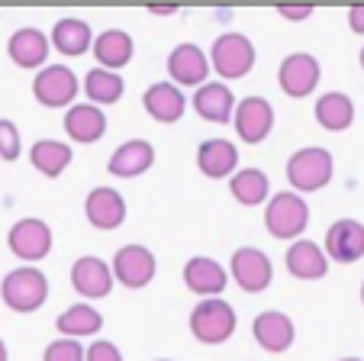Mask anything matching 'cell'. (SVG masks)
<instances>
[{"mask_svg":"<svg viewBox=\"0 0 364 361\" xmlns=\"http://www.w3.org/2000/svg\"><path fill=\"white\" fill-rule=\"evenodd\" d=\"M71 145L68 142H58V139H39V142H33V149H29V162H33V168L39 171L42 177H62L65 171H68L71 164Z\"/></svg>","mask_w":364,"mask_h":361,"instance_id":"cell-30","label":"cell"},{"mask_svg":"<svg viewBox=\"0 0 364 361\" xmlns=\"http://www.w3.org/2000/svg\"><path fill=\"white\" fill-rule=\"evenodd\" d=\"M55 329L65 335V339H77L81 342L84 335H97L103 329V316L100 310H94L90 303H75L65 313H58Z\"/></svg>","mask_w":364,"mask_h":361,"instance_id":"cell-31","label":"cell"},{"mask_svg":"<svg viewBox=\"0 0 364 361\" xmlns=\"http://www.w3.org/2000/svg\"><path fill=\"white\" fill-rule=\"evenodd\" d=\"M0 284H4V278H0Z\"/></svg>","mask_w":364,"mask_h":361,"instance_id":"cell-43","label":"cell"},{"mask_svg":"<svg viewBox=\"0 0 364 361\" xmlns=\"http://www.w3.org/2000/svg\"><path fill=\"white\" fill-rule=\"evenodd\" d=\"M94 55H97V65L107 71H119L132 62L136 55V42L126 29H103L100 36L94 39Z\"/></svg>","mask_w":364,"mask_h":361,"instance_id":"cell-25","label":"cell"},{"mask_svg":"<svg viewBox=\"0 0 364 361\" xmlns=\"http://www.w3.org/2000/svg\"><path fill=\"white\" fill-rule=\"evenodd\" d=\"M77 90H81V84H77V75L68 65H46L33 78V97L48 110L75 107Z\"/></svg>","mask_w":364,"mask_h":361,"instance_id":"cell-7","label":"cell"},{"mask_svg":"<svg viewBox=\"0 0 364 361\" xmlns=\"http://www.w3.org/2000/svg\"><path fill=\"white\" fill-rule=\"evenodd\" d=\"M113 284H117L113 268L103 258H97V255H81V258L71 265V287H75L81 297L100 300L113 291Z\"/></svg>","mask_w":364,"mask_h":361,"instance_id":"cell-15","label":"cell"},{"mask_svg":"<svg viewBox=\"0 0 364 361\" xmlns=\"http://www.w3.org/2000/svg\"><path fill=\"white\" fill-rule=\"evenodd\" d=\"M142 107L155 123H178L181 116H184V110H187V100H184V94H181L178 84L159 81L142 94Z\"/></svg>","mask_w":364,"mask_h":361,"instance_id":"cell-24","label":"cell"},{"mask_svg":"<svg viewBox=\"0 0 364 361\" xmlns=\"http://www.w3.org/2000/svg\"><path fill=\"white\" fill-rule=\"evenodd\" d=\"M0 297L14 313H36L48 300V278L36 265H23L4 278Z\"/></svg>","mask_w":364,"mask_h":361,"instance_id":"cell-4","label":"cell"},{"mask_svg":"<svg viewBox=\"0 0 364 361\" xmlns=\"http://www.w3.org/2000/svg\"><path fill=\"white\" fill-rule=\"evenodd\" d=\"M210 71H213V65L197 42H181L168 55V78L178 88H203Z\"/></svg>","mask_w":364,"mask_h":361,"instance_id":"cell-11","label":"cell"},{"mask_svg":"<svg viewBox=\"0 0 364 361\" xmlns=\"http://www.w3.org/2000/svg\"><path fill=\"white\" fill-rule=\"evenodd\" d=\"M329 261L336 265H355L358 258H364V223L361 219H336L326 229V242H323Z\"/></svg>","mask_w":364,"mask_h":361,"instance_id":"cell-13","label":"cell"},{"mask_svg":"<svg viewBox=\"0 0 364 361\" xmlns=\"http://www.w3.org/2000/svg\"><path fill=\"white\" fill-rule=\"evenodd\" d=\"M358 62H361V68H364V46H361V55H358Z\"/></svg>","mask_w":364,"mask_h":361,"instance_id":"cell-40","label":"cell"},{"mask_svg":"<svg viewBox=\"0 0 364 361\" xmlns=\"http://www.w3.org/2000/svg\"><path fill=\"white\" fill-rule=\"evenodd\" d=\"M313 116H316V123L323 126L326 132H345L355 123V103H351V97L342 94V90H329V94H323L316 100Z\"/></svg>","mask_w":364,"mask_h":361,"instance_id":"cell-27","label":"cell"},{"mask_svg":"<svg viewBox=\"0 0 364 361\" xmlns=\"http://www.w3.org/2000/svg\"><path fill=\"white\" fill-rule=\"evenodd\" d=\"M313 14H316V10L309 7V4H303V7H290V4L277 7V16H284V20H290V23H303V20H309Z\"/></svg>","mask_w":364,"mask_h":361,"instance_id":"cell-35","label":"cell"},{"mask_svg":"<svg viewBox=\"0 0 364 361\" xmlns=\"http://www.w3.org/2000/svg\"><path fill=\"white\" fill-rule=\"evenodd\" d=\"M252 335L268 355H284L290 345H294L296 326L287 313H281V310H264V313L255 316Z\"/></svg>","mask_w":364,"mask_h":361,"instance_id":"cell-17","label":"cell"},{"mask_svg":"<svg viewBox=\"0 0 364 361\" xmlns=\"http://www.w3.org/2000/svg\"><path fill=\"white\" fill-rule=\"evenodd\" d=\"M155 361H171V358H155Z\"/></svg>","mask_w":364,"mask_h":361,"instance_id":"cell-42","label":"cell"},{"mask_svg":"<svg viewBox=\"0 0 364 361\" xmlns=\"http://www.w3.org/2000/svg\"><path fill=\"white\" fill-rule=\"evenodd\" d=\"M197 168L213 181L232 177L239 171V149L229 139H206L197 145Z\"/></svg>","mask_w":364,"mask_h":361,"instance_id":"cell-21","label":"cell"},{"mask_svg":"<svg viewBox=\"0 0 364 361\" xmlns=\"http://www.w3.org/2000/svg\"><path fill=\"white\" fill-rule=\"evenodd\" d=\"M184 284L200 300H213L229 287V268L210 255H193L184 265Z\"/></svg>","mask_w":364,"mask_h":361,"instance_id":"cell-14","label":"cell"},{"mask_svg":"<svg viewBox=\"0 0 364 361\" xmlns=\"http://www.w3.org/2000/svg\"><path fill=\"white\" fill-rule=\"evenodd\" d=\"M113 278H117V284L129 287V291H142V287H149L151 281H155V274H159V261H155V255H151V248L139 246V242H129V246H123L117 255H113Z\"/></svg>","mask_w":364,"mask_h":361,"instance_id":"cell-9","label":"cell"},{"mask_svg":"<svg viewBox=\"0 0 364 361\" xmlns=\"http://www.w3.org/2000/svg\"><path fill=\"white\" fill-rule=\"evenodd\" d=\"M336 174V158L329 149L323 145H306V149H296L287 158V181L296 194H316Z\"/></svg>","mask_w":364,"mask_h":361,"instance_id":"cell-1","label":"cell"},{"mask_svg":"<svg viewBox=\"0 0 364 361\" xmlns=\"http://www.w3.org/2000/svg\"><path fill=\"white\" fill-rule=\"evenodd\" d=\"M229 274L245 293H264L274 281V265L271 258L255 246H242L229 258Z\"/></svg>","mask_w":364,"mask_h":361,"instance_id":"cell-8","label":"cell"},{"mask_svg":"<svg viewBox=\"0 0 364 361\" xmlns=\"http://www.w3.org/2000/svg\"><path fill=\"white\" fill-rule=\"evenodd\" d=\"M235 326H239V316H235L232 303H226L223 297L200 300L197 307L191 310V333L203 345H223V342H229Z\"/></svg>","mask_w":364,"mask_h":361,"instance_id":"cell-5","label":"cell"},{"mask_svg":"<svg viewBox=\"0 0 364 361\" xmlns=\"http://www.w3.org/2000/svg\"><path fill=\"white\" fill-rule=\"evenodd\" d=\"M81 90L87 94V100L94 103V107H113V103H119L123 100V94H126V84H123V78H119V71H107V68H90L87 75H84V84H81Z\"/></svg>","mask_w":364,"mask_h":361,"instance_id":"cell-28","label":"cell"},{"mask_svg":"<svg viewBox=\"0 0 364 361\" xmlns=\"http://www.w3.org/2000/svg\"><path fill=\"white\" fill-rule=\"evenodd\" d=\"M319 78H323V68H319V58L309 52H294L287 55L277 68V84L287 97L294 100H303L309 97L313 90L319 88Z\"/></svg>","mask_w":364,"mask_h":361,"instance_id":"cell-10","label":"cell"},{"mask_svg":"<svg viewBox=\"0 0 364 361\" xmlns=\"http://www.w3.org/2000/svg\"><path fill=\"white\" fill-rule=\"evenodd\" d=\"M264 226L274 239H287V242H300L303 232L309 226V206L303 200V194L296 191H281L268 200L264 206Z\"/></svg>","mask_w":364,"mask_h":361,"instance_id":"cell-2","label":"cell"},{"mask_svg":"<svg viewBox=\"0 0 364 361\" xmlns=\"http://www.w3.org/2000/svg\"><path fill=\"white\" fill-rule=\"evenodd\" d=\"M284 261H287V271L294 274L296 281H319L329 271V255H326V248L316 246V242H309V239L290 242Z\"/></svg>","mask_w":364,"mask_h":361,"instance_id":"cell-22","label":"cell"},{"mask_svg":"<svg viewBox=\"0 0 364 361\" xmlns=\"http://www.w3.org/2000/svg\"><path fill=\"white\" fill-rule=\"evenodd\" d=\"M48 48H52V39H48L42 29L36 26H23L10 36L7 42V55L10 62L16 68H26V71H36V68H46V58H48Z\"/></svg>","mask_w":364,"mask_h":361,"instance_id":"cell-18","label":"cell"},{"mask_svg":"<svg viewBox=\"0 0 364 361\" xmlns=\"http://www.w3.org/2000/svg\"><path fill=\"white\" fill-rule=\"evenodd\" d=\"M87 361H123V352H119L117 342L97 339L87 345Z\"/></svg>","mask_w":364,"mask_h":361,"instance_id":"cell-34","label":"cell"},{"mask_svg":"<svg viewBox=\"0 0 364 361\" xmlns=\"http://www.w3.org/2000/svg\"><path fill=\"white\" fill-rule=\"evenodd\" d=\"M235 107H239V100L232 97L229 84H223V81H206L193 94V110H197V116L206 120V123H229L235 116Z\"/></svg>","mask_w":364,"mask_h":361,"instance_id":"cell-19","label":"cell"},{"mask_svg":"<svg viewBox=\"0 0 364 361\" xmlns=\"http://www.w3.org/2000/svg\"><path fill=\"white\" fill-rule=\"evenodd\" d=\"M229 194L242 206H262L271 200V181L262 168H239L229 181Z\"/></svg>","mask_w":364,"mask_h":361,"instance_id":"cell-29","label":"cell"},{"mask_svg":"<svg viewBox=\"0 0 364 361\" xmlns=\"http://www.w3.org/2000/svg\"><path fill=\"white\" fill-rule=\"evenodd\" d=\"M348 26H351V33L364 36V4H355V7H348Z\"/></svg>","mask_w":364,"mask_h":361,"instance_id":"cell-36","label":"cell"},{"mask_svg":"<svg viewBox=\"0 0 364 361\" xmlns=\"http://www.w3.org/2000/svg\"><path fill=\"white\" fill-rule=\"evenodd\" d=\"M42 361H87V348L77 339H55L46 345Z\"/></svg>","mask_w":364,"mask_h":361,"instance_id":"cell-32","label":"cell"},{"mask_svg":"<svg viewBox=\"0 0 364 361\" xmlns=\"http://www.w3.org/2000/svg\"><path fill=\"white\" fill-rule=\"evenodd\" d=\"M0 361H10V355H7V345H4V339H0Z\"/></svg>","mask_w":364,"mask_h":361,"instance_id":"cell-38","label":"cell"},{"mask_svg":"<svg viewBox=\"0 0 364 361\" xmlns=\"http://www.w3.org/2000/svg\"><path fill=\"white\" fill-rule=\"evenodd\" d=\"M23 155V136L16 130L14 120H0V158L4 162H16Z\"/></svg>","mask_w":364,"mask_h":361,"instance_id":"cell-33","label":"cell"},{"mask_svg":"<svg viewBox=\"0 0 364 361\" xmlns=\"http://www.w3.org/2000/svg\"><path fill=\"white\" fill-rule=\"evenodd\" d=\"M361 303H364V281H361Z\"/></svg>","mask_w":364,"mask_h":361,"instance_id":"cell-41","label":"cell"},{"mask_svg":"<svg viewBox=\"0 0 364 361\" xmlns=\"http://www.w3.org/2000/svg\"><path fill=\"white\" fill-rule=\"evenodd\" d=\"M65 132L77 145H94L107 132V113L94 103H75L65 113Z\"/></svg>","mask_w":364,"mask_h":361,"instance_id":"cell-23","label":"cell"},{"mask_svg":"<svg viewBox=\"0 0 364 361\" xmlns=\"http://www.w3.org/2000/svg\"><path fill=\"white\" fill-rule=\"evenodd\" d=\"M149 14L151 16H171V14H178V7H149Z\"/></svg>","mask_w":364,"mask_h":361,"instance_id":"cell-37","label":"cell"},{"mask_svg":"<svg viewBox=\"0 0 364 361\" xmlns=\"http://www.w3.org/2000/svg\"><path fill=\"white\" fill-rule=\"evenodd\" d=\"M52 46H55V52L68 55V58H77V55L90 52L94 48V29L87 26L84 20H77V16H62V20L52 26Z\"/></svg>","mask_w":364,"mask_h":361,"instance_id":"cell-26","label":"cell"},{"mask_svg":"<svg viewBox=\"0 0 364 361\" xmlns=\"http://www.w3.org/2000/svg\"><path fill=\"white\" fill-rule=\"evenodd\" d=\"M255 58H258L255 42L248 39L245 33H235V29L216 36V42L210 46V65H213V71L223 78V84L245 78L248 71L255 68Z\"/></svg>","mask_w":364,"mask_h":361,"instance_id":"cell-3","label":"cell"},{"mask_svg":"<svg viewBox=\"0 0 364 361\" xmlns=\"http://www.w3.org/2000/svg\"><path fill=\"white\" fill-rule=\"evenodd\" d=\"M7 246L16 258H23L26 265H36V261L48 258L55 239H52V229H48L46 219L39 216H26V219H16L7 232Z\"/></svg>","mask_w":364,"mask_h":361,"instance_id":"cell-6","label":"cell"},{"mask_svg":"<svg viewBox=\"0 0 364 361\" xmlns=\"http://www.w3.org/2000/svg\"><path fill=\"white\" fill-rule=\"evenodd\" d=\"M84 216L94 229H119L126 223V197L117 187H94L84 200Z\"/></svg>","mask_w":364,"mask_h":361,"instance_id":"cell-16","label":"cell"},{"mask_svg":"<svg viewBox=\"0 0 364 361\" xmlns=\"http://www.w3.org/2000/svg\"><path fill=\"white\" fill-rule=\"evenodd\" d=\"M338 361H364V358H358V355H348V358H338Z\"/></svg>","mask_w":364,"mask_h":361,"instance_id":"cell-39","label":"cell"},{"mask_svg":"<svg viewBox=\"0 0 364 361\" xmlns=\"http://www.w3.org/2000/svg\"><path fill=\"white\" fill-rule=\"evenodd\" d=\"M232 126L242 142H248V145L264 142L271 136V130H274V107L264 97H245L235 107Z\"/></svg>","mask_w":364,"mask_h":361,"instance_id":"cell-12","label":"cell"},{"mask_svg":"<svg viewBox=\"0 0 364 361\" xmlns=\"http://www.w3.org/2000/svg\"><path fill=\"white\" fill-rule=\"evenodd\" d=\"M155 164V145L149 142V139H129V142L117 145L110 155V162H107V171H110L113 177H139L145 174V171Z\"/></svg>","mask_w":364,"mask_h":361,"instance_id":"cell-20","label":"cell"}]
</instances>
